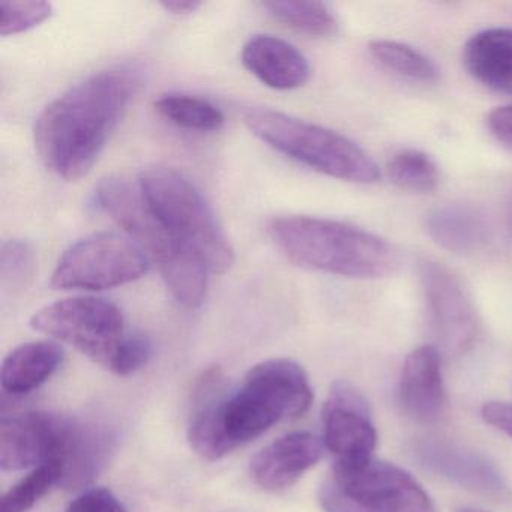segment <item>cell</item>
I'll use <instances>...</instances> for the list:
<instances>
[{
    "mask_svg": "<svg viewBox=\"0 0 512 512\" xmlns=\"http://www.w3.org/2000/svg\"><path fill=\"white\" fill-rule=\"evenodd\" d=\"M142 85L134 65L83 80L44 109L35 124V149L44 166L67 181L85 176Z\"/></svg>",
    "mask_w": 512,
    "mask_h": 512,
    "instance_id": "1",
    "label": "cell"
},
{
    "mask_svg": "<svg viewBox=\"0 0 512 512\" xmlns=\"http://www.w3.org/2000/svg\"><path fill=\"white\" fill-rule=\"evenodd\" d=\"M314 394L307 373L290 359L254 365L238 391L208 401L188 430L191 449L205 460H221L269 428L308 412Z\"/></svg>",
    "mask_w": 512,
    "mask_h": 512,
    "instance_id": "2",
    "label": "cell"
},
{
    "mask_svg": "<svg viewBox=\"0 0 512 512\" xmlns=\"http://www.w3.org/2000/svg\"><path fill=\"white\" fill-rule=\"evenodd\" d=\"M269 235L296 265L347 278H382L400 266L386 239L341 221L314 217L275 218Z\"/></svg>",
    "mask_w": 512,
    "mask_h": 512,
    "instance_id": "3",
    "label": "cell"
},
{
    "mask_svg": "<svg viewBox=\"0 0 512 512\" xmlns=\"http://www.w3.org/2000/svg\"><path fill=\"white\" fill-rule=\"evenodd\" d=\"M95 196L100 208L154 260L173 298L185 308L200 307L208 289V268L155 217L139 185L104 179Z\"/></svg>",
    "mask_w": 512,
    "mask_h": 512,
    "instance_id": "4",
    "label": "cell"
},
{
    "mask_svg": "<svg viewBox=\"0 0 512 512\" xmlns=\"http://www.w3.org/2000/svg\"><path fill=\"white\" fill-rule=\"evenodd\" d=\"M139 188L155 217L190 248L209 272L224 274L235 263V251L202 191L170 167L142 173Z\"/></svg>",
    "mask_w": 512,
    "mask_h": 512,
    "instance_id": "5",
    "label": "cell"
},
{
    "mask_svg": "<svg viewBox=\"0 0 512 512\" xmlns=\"http://www.w3.org/2000/svg\"><path fill=\"white\" fill-rule=\"evenodd\" d=\"M242 118L254 136L316 172L356 184H374L380 179L376 161L335 131L257 107L245 110Z\"/></svg>",
    "mask_w": 512,
    "mask_h": 512,
    "instance_id": "6",
    "label": "cell"
},
{
    "mask_svg": "<svg viewBox=\"0 0 512 512\" xmlns=\"http://www.w3.org/2000/svg\"><path fill=\"white\" fill-rule=\"evenodd\" d=\"M317 499L325 512H434L430 496L409 472L373 457L335 463Z\"/></svg>",
    "mask_w": 512,
    "mask_h": 512,
    "instance_id": "7",
    "label": "cell"
},
{
    "mask_svg": "<svg viewBox=\"0 0 512 512\" xmlns=\"http://www.w3.org/2000/svg\"><path fill=\"white\" fill-rule=\"evenodd\" d=\"M31 326L41 334L64 341L83 355L110 368L127 337L124 316L112 302L98 298L62 299L34 314Z\"/></svg>",
    "mask_w": 512,
    "mask_h": 512,
    "instance_id": "8",
    "label": "cell"
},
{
    "mask_svg": "<svg viewBox=\"0 0 512 512\" xmlns=\"http://www.w3.org/2000/svg\"><path fill=\"white\" fill-rule=\"evenodd\" d=\"M148 268V257L133 239L118 233H97L65 251L53 272L52 284L56 289L100 292L133 283Z\"/></svg>",
    "mask_w": 512,
    "mask_h": 512,
    "instance_id": "9",
    "label": "cell"
},
{
    "mask_svg": "<svg viewBox=\"0 0 512 512\" xmlns=\"http://www.w3.org/2000/svg\"><path fill=\"white\" fill-rule=\"evenodd\" d=\"M82 424L46 412L5 416L0 422V467L5 472L31 469L50 461L67 466Z\"/></svg>",
    "mask_w": 512,
    "mask_h": 512,
    "instance_id": "10",
    "label": "cell"
},
{
    "mask_svg": "<svg viewBox=\"0 0 512 512\" xmlns=\"http://www.w3.org/2000/svg\"><path fill=\"white\" fill-rule=\"evenodd\" d=\"M323 443L335 463H359L373 457L376 428L367 401L350 383H335L323 407Z\"/></svg>",
    "mask_w": 512,
    "mask_h": 512,
    "instance_id": "11",
    "label": "cell"
},
{
    "mask_svg": "<svg viewBox=\"0 0 512 512\" xmlns=\"http://www.w3.org/2000/svg\"><path fill=\"white\" fill-rule=\"evenodd\" d=\"M421 283L437 335L446 350L466 352L476 338V314L461 281L445 266L421 263Z\"/></svg>",
    "mask_w": 512,
    "mask_h": 512,
    "instance_id": "12",
    "label": "cell"
},
{
    "mask_svg": "<svg viewBox=\"0 0 512 512\" xmlns=\"http://www.w3.org/2000/svg\"><path fill=\"white\" fill-rule=\"evenodd\" d=\"M322 454V442L314 434L308 431L286 434L251 458V478L263 490H284L316 466Z\"/></svg>",
    "mask_w": 512,
    "mask_h": 512,
    "instance_id": "13",
    "label": "cell"
},
{
    "mask_svg": "<svg viewBox=\"0 0 512 512\" xmlns=\"http://www.w3.org/2000/svg\"><path fill=\"white\" fill-rule=\"evenodd\" d=\"M427 469L494 500H509L511 490L496 466L476 452L442 443H427L418 449Z\"/></svg>",
    "mask_w": 512,
    "mask_h": 512,
    "instance_id": "14",
    "label": "cell"
},
{
    "mask_svg": "<svg viewBox=\"0 0 512 512\" xmlns=\"http://www.w3.org/2000/svg\"><path fill=\"white\" fill-rule=\"evenodd\" d=\"M242 64L263 85L277 91L301 88L310 79L307 58L287 41L256 35L242 50Z\"/></svg>",
    "mask_w": 512,
    "mask_h": 512,
    "instance_id": "15",
    "label": "cell"
},
{
    "mask_svg": "<svg viewBox=\"0 0 512 512\" xmlns=\"http://www.w3.org/2000/svg\"><path fill=\"white\" fill-rule=\"evenodd\" d=\"M398 391L401 406L413 418L425 422L439 418L445 407V388L436 347L421 346L407 356Z\"/></svg>",
    "mask_w": 512,
    "mask_h": 512,
    "instance_id": "16",
    "label": "cell"
},
{
    "mask_svg": "<svg viewBox=\"0 0 512 512\" xmlns=\"http://www.w3.org/2000/svg\"><path fill=\"white\" fill-rule=\"evenodd\" d=\"M464 64L482 85L512 95V29L478 32L464 47Z\"/></svg>",
    "mask_w": 512,
    "mask_h": 512,
    "instance_id": "17",
    "label": "cell"
},
{
    "mask_svg": "<svg viewBox=\"0 0 512 512\" xmlns=\"http://www.w3.org/2000/svg\"><path fill=\"white\" fill-rule=\"evenodd\" d=\"M64 361V349L55 341H32L14 349L0 370L2 389L10 395L35 391Z\"/></svg>",
    "mask_w": 512,
    "mask_h": 512,
    "instance_id": "18",
    "label": "cell"
},
{
    "mask_svg": "<svg viewBox=\"0 0 512 512\" xmlns=\"http://www.w3.org/2000/svg\"><path fill=\"white\" fill-rule=\"evenodd\" d=\"M427 232L434 242L452 253H472L487 238L484 217L469 205L440 206L427 218Z\"/></svg>",
    "mask_w": 512,
    "mask_h": 512,
    "instance_id": "19",
    "label": "cell"
},
{
    "mask_svg": "<svg viewBox=\"0 0 512 512\" xmlns=\"http://www.w3.org/2000/svg\"><path fill=\"white\" fill-rule=\"evenodd\" d=\"M155 110L178 127L193 131H217L224 125L223 112L208 100L184 94H167L155 101Z\"/></svg>",
    "mask_w": 512,
    "mask_h": 512,
    "instance_id": "20",
    "label": "cell"
},
{
    "mask_svg": "<svg viewBox=\"0 0 512 512\" xmlns=\"http://www.w3.org/2000/svg\"><path fill=\"white\" fill-rule=\"evenodd\" d=\"M263 8L274 19L295 31L311 37H332L337 34L338 22L328 5L322 2H265Z\"/></svg>",
    "mask_w": 512,
    "mask_h": 512,
    "instance_id": "21",
    "label": "cell"
},
{
    "mask_svg": "<svg viewBox=\"0 0 512 512\" xmlns=\"http://www.w3.org/2000/svg\"><path fill=\"white\" fill-rule=\"evenodd\" d=\"M370 53L386 70L407 79L433 83L439 79V68L424 53L397 41L377 40L370 44Z\"/></svg>",
    "mask_w": 512,
    "mask_h": 512,
    "instance_id": "22",
    "label": "cell"
},
{
    "mask_svg": "<svg viewBox=\"0 0 512 512\" xmlns=\"http://www.w3.org/2000/svg\"><path fill=\"white\" fill-rule=\"evenodd\" d=\"M64 478L65 466L61 461H50L35 467L4 494L0 512H28L41 497L49 493L53 485L64 482Z\"/></svg>",
    "mask_w": 512,
    "mask_h": 512,
    "instance_id": "23",
    "label": "cell"
},
{
    "mask_svg": "<svg viewBox=\"0 0 512 512\" xmlns=\"http://www.w3.org/2000/svg\"><path fill=\"white\" fill-rule=\"evenodd\" d=\"M389 178L398 188L410 193H430L439 185V169L433 158L416 149L394 155L388 166Z\"/></svg>",
    "mask_w": 512,
    "mask_h": 512,
    "instance_id": "24",
    "label": "cell"
},
{
    "mask_svg": "<svg viewBox=\"0 0 512 512\" xmlns=\"http://www.w3.org/2000/svg\"><path fill=\"white\" fill-rule=\"evenodd\" d=\"M0 34H23L47 22L53 16V5L49 2H20V0H0Z\"/></svg>",
    "mask_w": 512,
    "mask_h": 512,
    "instance_id": "25",
    "label": "cell"
},
{
    "mask_svg": "<svg viewBox=\"0 0 512 512\" xmlns=\"http://www.w3.org/2000/svg\"><path fill=\"white\" fill-rule=\"evenodd\" d=\"M35 253L28 242L10 239L0 247V283L4 287H19L31 283L35 274Z\"/></svg>",
    "mask_w": 512,
    "mask_h": 512,
    "instance_id": "26",
    "label": "cell"
},
{
    "mask_svg": "<svg viewBox=\"0 0 512 512\" xmlns=\"http://www.w3.org/2000/svg\"><path fill=\"white\" fill-rule=\"evenodd\" d=\"M152 356V343L146 335L127 334L113 358L109 370L119 376L136 373L148 364Z\"/></svg>",
    "mask_w": 512,
    "mask_h": 512,
    "instance_id": "27",
    "label": "cell"
},
{
    "mask_svg": "<svg viewBox=\"0 0 512 512\" xmlns=\"http://www.w3.org/2000/svg\"><path fill=\"white\" fill-rule=\"evenodd\" d=\"M65 512H127L109 488L92 487L80 493Z\"/></svg>",
    "mask_w": 512,
    "mask_h": 512,
    "instance_id": "28",
    "label": "cell"
},
{
    "mask_svg": "<svg viewBox=\"0 0 512 512\" xmlns=\"http://www.w3.org/2000/svg\"><path fill=\"white\" fill-rule=\"evenodd\" d=\"M487 125L497 142L512 149V106L496 107L488 115Z\"/></svg>",
    "mask_w": 512,
    "mask_h": 512,
    "instance_id": "29",
    "label": "cell"
},
{
    "mask_svg": "<svg viewBox=\"0 0 512 512\" xmlns=\"http://www.w3.org/2000/svg\"><path fill=\"white\" fill-rule=\"evenodd\" d=\"M482 418L491 427L512 437V404L490 401L482 407Z\"/></svg>",
    "mask_w": 512,
    "mask_h": 512,
    "instance_id": "30",
    "label": "cell"
},
{
    "mask_svg": "<svg viewBox=\"0 0 512 512\" xmlns=\"http://www.w3.org/2000/svg\"><path fill=\"white\" fill-rule=\"evenodd\" d=\"M202 5V2H197V0H169V2H163L161 7L175 16H190V14L196 13Z\"/></svg>",
    "mask_w": 512,
    "mask_h": 512,
    "instance_id": "31",
    "label": "cell"
},
{
    "mask_svg": "<svg viewBox=\"0 0 512 512\" xmlns=\"http://www.w3.org/2000/svg\"><path fill=\"white\" fill-rule=\"evenodd\" d=\"M457 512H485V511H482V509H476V508H460V509H457Z\"/></svg>",
    "mask_w": 512,
    "mask_h": 512,
    "instance_id": "32",
    "label": "cell"
}]
</instances>
